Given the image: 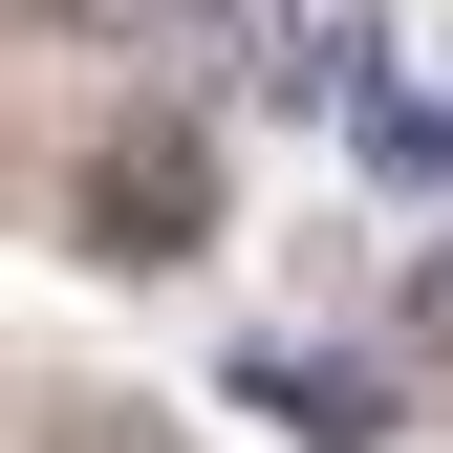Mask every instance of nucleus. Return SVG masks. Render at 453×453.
<instances>
[{
	"label": "nucleus",
	"mask_w": 453,
	"mask_h": 453,
	"mask_svg": "<svg viewBox=\"0 0 453 453\" xmlns=\"http://www.w3.org/2000/svg\"><path fill=\"white\" fill-rule=\"evenodd\" d=\"M43 22H87V43H173V22H216V0H43Z\"/></svg>",
	"instance_id": "obj_5"
},
{
	"label": "nucleus",
	"mask_w": 453,
	"mask_h": 453,
	"mask_svg": "<svg viewBox=\"0 0 453 453\" xmlns=\"http://www.w3.org/2000/svg\"><path fill=\"white\" fill-rule=\"evenodd\" d=\"M195 216H216V130H130L108 195H87V238H108V259H173Z\"/></svg>",
	"instance_id": "obj_1"
},
{
	"label": "nucleus",
	"mask_w": 453,
	"mask_h": 453,
	"mask_svg": "<svg viewBox=\"0 0 453 453\" xmlns=\"http://www.w3.org/2000/svg\"><path fill=\"white\" fill-rule=\"evenodd\" d=\"M346 151H367V195H411V216H453V65H367V108H346Z\"/></svg>",
	"instance_id": "obj_2"
},
{
	"label": "nucleus",
	"mask_w": 453,
	"mask_h": 453,
	"mask_svg": "<svg viewBox=\"0 0 453 453\" xmlns=\"http://www.w3.org/2000/svg\"><path fill=\"white\" fill-rule=\"evenodd\" d=\"M238 388H259L280 432H324V453H367V432H388V388H367V367H324V346H238Z\"/></svg>",
	"instance_id": "obj_3"
},
{
	"label": "nucleus",
	"mask_w": 453,
	"mask_h": 453,
	"mask_svg": "<svg viewBox=\"0 0 453 453\" xmlns=\"http://www.w3.org/2000/svg\"><path fill=\"white\" fill-rule=\"evenodd\" d=\"M388 367H411V388H453V238L411 259V303H388Z\"/></svg>",
	"instance_id": "obj_4"
}]
</instances>
